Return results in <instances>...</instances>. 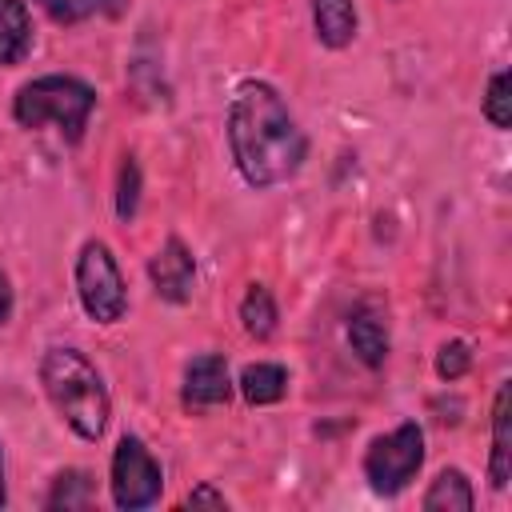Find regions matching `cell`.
I'll list each match as a JSON object with an SVG mask.
<instances>
[{
    "label": "cell",
    "instance_id": "obj_8",
    "mask_svg": "<svg viewBox=\"0 0 512 512\" xmlns=\"http://www.w3.org/2000/svg\"><path fill=\"white\" fill-rule=\"evenodd\" d=\"M148 284L156 292V300L164 304H188L192 300V288H196V256L192 248L172 232L164 236V244L148 256Z\"/></svg>",
    "mask_w": 512,
    "mask_h": 512
},
{
    "label": "cell",
    "instance_id": "obj_15",
    "mask_svg": "<svg viewBox=\"0 0 512 512\" xmlns=\"http://www.w3.org/2000/svg\"><path fill=\"white\" fill-rule=\"evenodd\" d=\"M236 316H240L244 336H248V340H256V344H268V340L276 336V328H280V304H276L272 288H268V284H260V280H256V284H248V292L240 296Z\"/></svg>",
    "mask_w": 512,
    "mask_h": 512
},
{
    "label": "cell",
    "instance_id": "obj_22",
    "mask_svg": "<svg viewBox=\"0 0 512 512\" xmlns=\"http://www.w3.org/2000/svg\"><path fill=\"white\" fill-rule=\"evenodd\" d=\"M76 12H80V20H88V16L116 20V16L128 12V0H76Z\"/></svg>",
    "mask_w": 512,
    "mask_h": 512
},
{
    "label": "cell",
    "instance_id": "obj_4",
    "mask_svg": "<svg viewBox=\"0 0 512 512\" xmlns=\"http://www.w3.org/2000/svg\"><path fill=\"white\" fill-rule=\"evenodd\" d=\"M72 288L80 300V312L92 324H120L128 312V280L120 272L116 252L108 248V240L92 236L80 244L76 260H72Z\"/></svg>",
    "mask_w": 512,
    "mask_h": 512
},
{
    "label": "cell",
    "instance_id": "obj_20",
    "mask_svg": "<svg viewBox=\"0 0 512 512\" xmlns=\"http://www.w3.org/2000/svg\"><path fill=\"white\" fill-rule=\"evenodd\" d=\"M180 504H184V508H204V504H208V508H228L232 500H228L212 480H200L196 488H188V496H184Z\"/></svg>",
    "mask_w": 512,
    "mask_h": 512
},
{
    "label": "cell",
    "instance_id": "obj_18",
    "mask_svg": "<svg viewBox=\"0 0 512 512\" xmlns=\"http://www.w3.org/2000/svg\"><path fill=\"white\" fill-rule=\"evenodd\" d=\"M480 116L496 128V132H508L512 124V96H508V72L496 68L484 84V96H480Z\"/></svg>",
    "mask_w": 512,
    "mask_h": 512
},
{
    "label": "cell",
    "instance_id": "obj_23",
    "mask_svg": "<svg viewBox=\"0 0 512 512\" xmlns=\"http://www.w3.org/2000/svg\"><path fill=\"white\" fill-rule=\"evenodd\" d=\"M12 316H16V288H12L8 272L0 268V328H8Z\"/></svg>",
    "mask_w": 512,
    "mask_h": 512
},
{
    "label": "cell",
    "instance_id": "obj_10",
    "mask_svg": "<svg viewBox=\"0 0 512 512\" xmlns=\"http://www.w3.org/2000/svg\"><path fill=\"white\" fill-rule=\"evenodd\" d=\"M488 436H492V448H488V484H492V492H504L508 480H512V380H500L496 384Z\"/></svg>",
    "mask_w": 512,
    "mask_h": 512
},
{
    "label": "cell",
    "instance_id": "obj_14",
    "mask_svg": "<svg viewBox=\"0 0 512 512\" xmlns=\"http://www.w3.org/2000/svg\"><path fill=\"white\" fill-rule=\"evenodd\" d=\"M420 508L424 512H472L476 508V488H472L468 472L464 468H440L428 480V488L420 496Z\"/></svg>",
    "mask_w": 512,
    "mask_h": 512
},
{
    "label": "cell",
    "instance_id": "obj_3",
    "mask_svg": "<svg viewBox=\"0 0 512 512\" xmlns=\"http://www.w3.org/2000/svg\"><path fill=\"white\" fill-rule=\"evenodd\" d=\"M96 112V88L72 72H44L12 92V120L24 132L56 128L68 144H80Z\"/></svg>",
    "mask_w": 512,
    "mask_h": 512
},
{
    "label": "cell",
    "instance_id": "obj_11",
    "mask_svg": "<svg viewBox=\"0 0 512 512\" xmlns=\"http://www.w3.org/2000/svg\"><path fill=\"white\" fill-rule=\"evenodd\" d=\"M312 12V36L328 52H344L360 32L356 0H308Z\"/></svg>",
    "mask_w": 512,
    "mask_h": 512
},
{
    "label": "cell",
    "instance_id": "obj_16",
    "mask_svg": "<svg viewBox=\"0 0 512 512\" xmlns=\"http://www.w3.org/2000/svg\"><path fill=\"white\" fill-rule=\"evenodd\" d=\"M96 500V476L88 468H64L52 476L40 508L48 512H72V508H92Z\"/></svg>",
    "mask_w": 512,
    "mask_h": 512
},
{
    "label": "cell",
    "instance_id": "obj_19",
    "mask_svg": "<svg viewBox=\"0 0 512 512\" xmlns=\"http://www.w3.org/2000/svg\"><path fill=\"white\" fill-rule=\"evenodd\" d=\"M432 372H436V380H444V384H456L460 376H468V372H472V344L460 340V336L444 340V344L436 348V356H432Z\"/></svg>",
    "mask_w": 512,
    "mask_h": 512
},
{
    "label": "cell",
    "instance_id": "obj_13",
    "mask_svg": "<svg viewBox=\"0 0 512 512\" xmlns=\"http://www.w3.org/2000/svg\"><path fill=\"white\" fill-rule=\"evenodd\" d=\"M288 368L276 364V360H252L236 372V392L244 404L252 408H268V404H280L288 396Z\"/></svg>",
    "mask_w": 512,
    "mask_h": 512
},
{
    "label": "cell",
    "instance_id": "obj_2",
    "mask_svg": "<svg viewBox=\"0 0 512 512\" xmlns=\"http://www.w3.org/2000/svg\"><path fill=\"white\" fill-rule=\"evenodd\" d=\"M36 380H40L52 412L64 420V428L76 440H84V444L104 440L108 420H112V392H108L100 368L76 344H48L40 352Z\"/></svg>",
    "mask_w": 512,
    "mask_h": 512
},
{
    "label": "cell",
    "instance_id": "obj_6",
    "mask_svg": "<svg viewBox=\"0 0 512 512\" xmlns=\"http://www.w3.org/2000/svg\"><path fill=\"white\" fill-rule=\"evenodd\" d=\"M108 496L120 512H140V508H152L160 504L164 496V468L160 460L152 456V448L124 432L112 448V460H108Z\"/></svg>",
    "mask_w": 512,
    "mask_h": 512
},
{
    "label": "cell",
    "instance_id": "obj_12",
    "mask_svg": "<svg viewBox=\"0 0 512 512\" xmlns=\"http://www.w3.org/2000/svg\"><path fill=\"white\" fill-rule=\"evenodd\" d=\"M36 28L28 0H0V68H16L32 56Z\"/></svg>",
    "mask_w": 512,
    "mask_h": 512
},
{
    "label": "cell",
    "instance_id": "obj_17",
    "mask_svg": "<svg viewBox=\"0 0 512 512\" xmlns=\"http://www.w3.org/2000/svg\"><path fill=\"white\" fill-rule=\"evenodd\" d=\"M140 200H144V172H140V160L136 156H120V168H116V192H112V212L120 224H132L136 212H140Z\"/></svg>",
    "mask_w": 512,
    "mask_h": 512
},
{
    "label": "cell",
    "instance_id": "obj_1",
    "mask_svg": "<svg viewBox=\"0 0 512 512\" xmlns=\"http://www.w3.org/2000/svg\"><path fill=\"white\" fill-rule=\"evenodd\" d=\"M224 140L236 176L252 192L288 184L308 160V132L300 128L284 92L260 76H248L232 88L224 112Z\"/></svg>",
    "mask_w": 512,
    "mask_h": 512
},
{
    "label": "cell",
    "instance_id": "obj_9",
    "mask_svg": "<svg viewBox=\"0 0 512 512\" xmlns=\"http://www.w3.org/2000/svg\"><path fill=\"white\" fill-rule=\"evenodd\" d=\"M344 340L352 348V356L364 364V368H384L388 352H392V332H388V320L376 304H356L344 320Z\"/></svg>",
    "mask_w": 512,
    "mask_h": 512
},
{
    "label": "cell",
    "instance_id": "obj_5",
    "mask_svg": "<svg viewBox=\"0 0 512 512\" xmlns=\"http://www.w3.org/2000/svg\"><path fill=\"white\" fill-rule=\"evenodd\" d=\"M424 456H428V440H424L420 420H400L396 428L368 440V448L360 456V472L376 496L392 500L420 476Z\"/></svg>",
    "mask_w": 512,
    "mask_h": 512
},
{
    "label": "cell",
    "instance_id": "obj_7",
    "mask_svg": "<svg viewBox=\"0 0 512 512\" xmlns=\"http://www.w3.org/2000/svg\"><path fill=\"white\" fill-rule=\"evenodd\" d=\"M232 392H236V376L224 352H196L180 372V404L188 412L220 408L232 400Z\"/></svg>",
    "mask_w": 512,
    "mask_h": 512
},
{
    "label": "cell",
    "instance_id": "obj_21",
    "mask_svg": "<svg viewBox=\"0 0 512 512\" xmlns=\"http://www.w3.org/2000/svg\"><path fill=\"white\" fill-rule=\"evenodd\" d=\"M52 24H60V28H72V24H80V12H76V0H32Z\"/></svg>",
    "mask_w": 512,
    "mask_h": 512
},
{
    "label": "cell",
    "instance_id": "obj_24",
    "mask_svg": "<svg viewBox=\"0 0 512 512\" xmlns=\"http://www.w3.org/2000/svg\"><path fill=\"white\" fill-rule=\"evenodd\" d=\"M8 504V464H4V444H0V508Z\"/></svg>",
    "mask_w": 512,
    "mask_h": 512
}]
</instances>
